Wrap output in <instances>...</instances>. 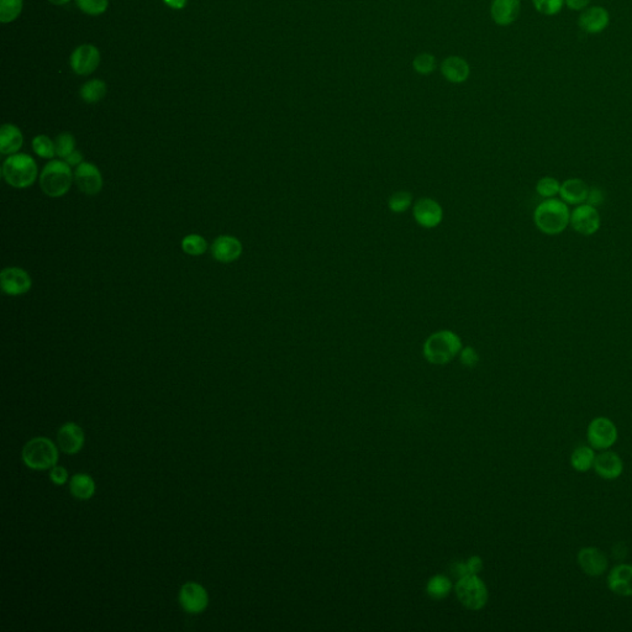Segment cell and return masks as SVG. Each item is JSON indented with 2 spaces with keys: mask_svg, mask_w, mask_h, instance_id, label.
<instances>
[{
  "mask_svg": "<svg viewBox=\"0 0 632 632\" xmlns=\"http://www.w3.org/2000/svg\"><path fill=\"white\" fill-rule=\"evenodd\" d=\"M75 4L84 14L98 16L106 12L109 0H75Z\"/></svg>",
  "mask_w": 632,
  "mask_h": 632,
  "instance_id": "obj_33",
  "label": "cell"
},
{
  "mask_svg": "<svg viewBox=\"0 0 632 632\" xmlns=\"http://www.w3.org/2000/svg\"><path fill=\"white\" fill-rule=\"evenodd\" d=\"M1 289L12 296H18L27 293L31 288V278L29 273L23 268L9 267L1 272Z\"/></svg>",
  "mask_w": 632,
  "mask_h": 632,
  "instance_id": "obj_14",
  "label": "cell"
},
{
  "mask_svg": "<svg viewBox=\"0 0 632 632\" xmlns=\"http://www.w3.org/2000/svg\"><path fill=\"white\" fill-rule=\"evenodd\" d=\"M414 218L420 226L432 229L440 225L442 221V208L430 198H423L414 205Z\"/></svg>",
  "mask_w": 632,
  "mask_h": 632,
  "instance_id": "obj_15",
  "label": "cell"
},
{
  "mask_svg": "<svg viewBox=\"0 0 632 632\" xmlns=\"http://www.w3.org/2000/svg\"><path fill=\"white\" fill-rule=\"evenodd\" d=\"M21 454L25 465L36 471L55 467L58 460L57 447L47 437L32 438L25 445Z\"/></svg>",
  "mask_w": 632,
  "mask_h": 632,
  "instance_id": "obj_5",
  "label": "cell"
},
{
  "mask_svg": "<svg viewBox=\"0 0 632 632\" xmlns=\"http://www.w3.org/2000/svg\"><path fill=\"white\" fill-rule=\"evenodd\" d=\"M596 454L592 446H578L571 456V466L574 471L585 473L594 467Z\"/></svg>",
  "mask_w": 632,
  "mask_h": 632,
  "instance_id": "obj_25",
  "label": "cell"
},
{
  "mask_svg": "<svg viewBox=\"0 0 632 632\" xmlns=\"http://www.w3.org/2000/svg\"><path fill=\"white\" fill-rule=\"evenodd\" d=\"M559 189H561V183L557 179L550 177V176L541 178L536 185L537 194L545 199L556 197L557 194H559Z\"/></svg>",
  "mask_w": 632,
  "mask_h": 632,
  "instance_id": "obj_31",
  "label": "cell"
},
{
  "mask_svg": "<svg viewBox=\"0 0 632 632\" xmlns=\"http://www.w3.org/2000/svg\"><path fill=\"white\" fill-rule=\"evenodd\" d=\"M34 152L41 159H54L56 154L55 142L46 135H38L32 140Z\"/></svg>",
  "mask_w": 632,
  "mask_h": 632,
  "instance_id": "obj_30",
  "label": "cell"
},
{
  "mask_svg": "<svg viewBox=\"0 0 632 632\" xmlns=\"http://www.w3.org/2000/svg\"><path fill=\"white\" fill-rule=\"evenodd\" d=\"M602 202H604V191L598 187L589 188V193H588V198L585 203L589 204L594 208H598L599 205H602Z\"/></svg>",
  "mask_w": 632,
  "mask_h": 632,
  "instance_id": "obj_38",
  "label": "cell"
},
{
  "mask_svg": "<svg viewBox=\"0 0 632 632\" xmlns=\"http://www.w3.org/2000/svg\"><path fill=\"white\" fill-rule=\"evenodd\" d=\"M412 197L408 191H397L389 198V208L394 213H404L412 207Z\"/></svg>",
  "mask_w": 632,
  "mask_h": 632,
  "instance_id": "obj_36",
  "label": "cell"
},
{
  "mask_svg": "<svg viewBox=\"0 0 632 632\" xmlns=\"http://www.w3.org/2000/svg\"><path fill=\"white\" fill-rule=\"evenodd\" d=\"M49 477L56 485H63L68 480L67 469L63 467L55 466L49 473Z\"/></svg>",
  "mask_w": 632,
  "mask_h": 632,
  "instance_id": "obj_39",
  "label": "cell"
},
{
  "mask_svg": "<svg viewBox=\"0 0 632 632\" xmlns=\"http://www.w3.org/2000/svg\"><path fill=\"white\" fill-rule=\"evenodd\" d=\"M536 12L546 16H553L562 12L565 0H532Z\"/></svg>",
  "mask_w": 632,
  "mask_h": 632,
  "instance_id": "obj_34",
  "label": "cell"
},
{
  "mask_svg": "<svg viewBox=\"0 0 632 632\" xmlns=\"http://www.w3.org/2000/svg\"><path fill=\"white\" fill-rule=\"evenodd\" d=\"M522 10L520 0H493L491 15L493 21L499 26H509L515 23Z\"/></svg>",
  "mask_w": 632,
  "mask_h": 632,
  "instance_id": "obj_19",
  "label": "cell"
},
{
  "mask_svg": "<svg viewBox=\"0 0 632 632\" xmlns=\"http://www.w3.org/2000/svg\"><path fill=\"white\" fill-rule=\"evenodd\" d=\"M74 182L80 191L86 196H97L103 188V177L98 167L88 162H83L80 166L75 167Z\"/></svg>",
  "mask_w": 632,
  "mask_h": 632,
  "instance_id": "obj_12",
  "label": "cell"
},
{
  "mask_svg": "<svg viewBox=\"0 0 632 632\" xmlns=\"http://www.w3.org/2000/svg\"><path fill=\"white\" fill-rule=\"evenodd\" d=\"M71 68L80 75L92 74L100 65V52L94 45H80L74 49L69 58Z\"/></svg>",
  "mask_w": 632,
  "mask_h": 632,
  "instance_id": "obj_9",
  "label": "cell"
},
{
  "mask_svg": "<svg viewBox=\"0 0 632 632\" xmlns=\"http://www.w3.org/2000/svg\"><path fill=\"white\" fill-rule=\"evenodd\" d=\"M69 489L74 498L80 499V500H86L91 499L95 493V483L92 477L86 473H77L74 474L71 483H69Z\"/></svg>",
  "mask_w": 632,
  "mask_h": 632,
  "instance_id": "obj_24",
  "label": "cell"
},
{
  "mask_svg": "<svg viewBox=\"0 0 632 632\" xmlns=\"http://www.w3.org/2000/svg\"><path fill=\"white\" fill-rule=\"evenodd\" d=\"M467 565H468L471 574H477L482 570V559L479 557H472L467 562Z\"/></svg>",
  "mask_w": 632,
  "mask_h": 632,
  "instance_id": "obj_42",
  "label": "cell"
},
{
  "mask_svg": "<svg viewBox=\"0 0 632 632\" xmlns=\"http://www.w3.org/2000/svg\"><path fill=\"white\" fill-rule=\"evenodd\" d=\"M179 602L187 613L199 614L208 608L209 596L205 588L200 584L189 582L180 588Z\"/></svg>",
  "mask_w": 632,
  "mask_h": 632,
  "instance_id": "obj_10",
  "label": "cell"
},
{
  "mask_svg": "<svg viewBox=\"0 0 632 632\" xmlns=\"http://www.w3.org/2000/svg\"><path fill=\"white\" fill-rule=\"evenodd\" d=\"M451 590V583L447 578L443 576H435L430 579L428 584V593L429 596L435 598V599H441L447 596L448 592Z\"/></svg>",
  "mask_w": 632,
  "mask_h": 632,
  "instance_id": "obj_32",
  "label": "cell"
},
{
  "mask_svg": "<svg viewBox=\"0 0 632 632\" xmlns=\"http://www.w3.org/2000/svg\"><path fill=\"white\" fill-rule=\"evenodd\" d=\"M570 224L579 235L592 236L600 229L602 218L594 207L587 203L581 204L572 211Z\"/></svg>",
  "mask_w": 632,
  "mask_h": 632,
  "instance_id": "obj_8",
  "label": "cell"
},
{
  "mask_svg": "<svg viewBox=\"0 0 632 632\" xmlns=\"http://www.w3.org/2000/svg\"><path fill=\"white\" fill-rule=\"evenodd\" d=\"M412 67L417 73L428 75L436 69V58L430 54H420L414 58Z\"/></svg>",
  "mask_w": 632,
  "mask_h": 632,
  "instance_id": "obj_35",
  "label": "cell"
},
{
  "mask_svg": "<svg viewBox=\"0 0 632 632\" xmlns=\"http://www.w3.org/2000/svg\"><path fill=\"white\" fill-rule=\"evenodd\" d=\"M456 593L460 602L471 610L483 608L488 600L487 587L476 574L460 578L456 585Z\"/></svg>",
  "mask_w": 632,
  "mask_h": 632,
  "instance_id": "obj_6",
  "label": "cell"
},
{
  "mask_svg": "<svg viewBox=\"0 0 632 632\" xmlns=\"http://www.w3.org/2000/svg\"><path fill=\"white\" fill-rule=\"evenodd\" d=\"M441 73L449 83L460 84L468 80L471 69L466 60H463L462 57L449 56L442 61Z\"/></svg>",
  "mask_w": 632,
  "mask_h": 632,
  "instance_id": "obj_21",
  "label": "cell"
},
{
  "mask_svg": "<svg viewBox=\"0 0 632 632\" xmlns=\"http://www.w3.org/2000/svg\"><path fill=\"white\" fill-rule=\"evenodd\" d=\"M73 179L74 173L66 161H51L43 167L40 187L46 196L60 198L69 191Z\"/></svg>",
  "mask_w": 632,
  "mask_h": 632,
  "instance_id": "obj_3",
  "label": "cell"
},
{
  "mask_svg": "<svg viewBox=\"0 0 632 632\" xmlns=\"http://www.w3.org/2000/svg\"><path fill=\"white\" fill-rule=\"evenodd\" d=\"M462 350L460 338L452 331L442 330L432 333L423 344V355L430 363L446 364Z\"/></svg>",
  "mask_w": 632,
  "mask_h": 632,
  "instance_id": "obj_2",
  "label": "cell"
},
{
  "mask_svg": "<svg viewBox=\"0 0 632 632\" xmlns=\"http://www.w3.org/2000/svg\"><path fill=\"white\" fill-rule=\"evenodd\" d=\"M213 257L221 264H231L239 259L242 253V245L233 236H220L211 245Z\"/></svg>",
  "mask_w": 632,
  "mask_h": 632,
  "instance_id": "obj_20",
  "label": "cell"
},
{
  "mask_svg": "<svg viewBox=\"0 0 632 632\" xmlns=\"http://www.w3.org/2000/svg\"><path fill=\"white\" fill-rule=\"evenodd\" d=\"M23 12V0H0V21L9 24L15 21Z\"/></svg>",
  "mask_w": 632,
  "mask_h": 632,
  "instance_id": "obj_27",
  "label": "cell"
},
{
  "mask_svg": "<svg viewBox=\"0 0 632 632\" xmlns=\"http://www.w3.org/2000/svg\"><path fill=\"white\" fill-rule=\"evenodd\" d=\"M610 24V14L608 10L602 6L594 5L588 6L581 12L578 18V25L579 29L589 34V35H598L602 34Z\"/></svg>",
  "mask_w": 632,
  "mask_h": 632,
  "instance_id": "obj_13",
  "label": "cell"
},
{
  "mask_svg": "<svg viewBox=\"0 0 632 632\" xmlns=\"http://www.w3.org/2000/svg\"><path fill=\"white\" fill-rule=\"evenodd\" d=\"M593 468L600 478L614 480L624 472V462L619 454L605 449L602 454H596Z\"/></svg>",
  "mask_w": 632,
  "mask_h": 632,
  "instance_id": "obj_16",
  "label": "cell"
},
{
  "mask_svg": "<svg viewBox=\"0 0 632 632\" xmlns=\"http://www.w3.org/2000/svg\"><path fill=\"white\" fill-rule=\"evenodd\" d=\"M65 161H66L71 167H78L84 162V161H83V154H80V151H74L73 154H69Z\"/></svg>",
  "mask_w": 632,
  "mask_h": 632,
  "instance_id": "obj_41",
  "label": "cell"
},
{
  "mask_svg": "<svg viewBox=\"0 0 632 632\" xmlns=\"http://www.w3.org/2000/svg\"><path fill=\"white\" fill-rule=\"evenodd\" d=\"M592 0H565V5L574 12H583L589 6Z\"/></svg>",
  "mask_w": 632,
  "mask_h": 632,
  "instance_id": "obj_40",
  "label": "cell"
},
{
  "mask_svg": "<svg viewBox=\"0 0 632 632\" xmlns=\"http://www.w3.org/2000/svg\"><path fill=\"white\" fill-rule=\"evenodd\" d=\"M57 442L65 454H75L83 448L84 432L77 423H65L61 429L58 430Z\"/></svg>",
  "mask_w": 632,
  "mask_h": 632,
  "instance_id": "obj_17",
  "label": "cell"
},
{
  "mask_svg": "<svg viewBox=\"0 0 632 632\" xmlns=\"http://www.w3.org/2000/svg\"><path fill=\"white\" fill-rule=\"evenodd\" d=\"M56 156L65 161L68 156L75 151V139L69 132H62L57 136L55 141Z\"/></svg>",
  "mask_w": 632,
  "mask_h": 632,
  "instance_id": "obj_29",
  "label": "cell"
},
{
  "mask_svg": "<svg viewBox=\"0 0 632 632\" xmlns=\"http://www.w3.org/2000/svg\"><path fill=\"white\" fill-rule=\"evenodd\" d=\"M608 587L615 596H632V565H615L609 572Z\"/></svg>",
  "mask_w": 632,
  "mask_h": 632,
  "instance_id": "obj_18",
  "label": "cell"
},
{
  "mask_svg": "<svg viewBox=\"0 0 632 632\" xmlns=\"http://www.w3.org/2000/svg\"><path fill=\"white\" fill-rule=\"evenodd\" d=\"M460 362L463 363L466 367H474L478 363L477 352L471 347L460 350Z\"/></svg>",
  "mask_w": 632,
  "mask_h": 632,
  "instance_id": "obj_37",
  "label": "cell"
},
{
  "mask_svg": "<svg viewBox=\"0 0 632 632\" xmlns=\"http://www.w3.org/2000/svg\"><path fill=\"white\" fill-rule=\"evenodd\" d=\"M3 177L14 188H27L36 180V162L29 154H12L3 165Z\"/></svg>",
  "mask_w": 632,
  "mask_h": 632,
  "instance_id": "obj_4",
  "label": "cell"
},
{
  "mask_svg": "<svg viewBox=\"0 0 632 632\" xmlns=\"http://www.w3.org/2000/svg\"><path fill=\"white\" fill-rule=\"evenodd\" d=\"M571 211L567 204L559 199H546L535 209L534 221L541 233L550 236L563 233L570 225Z\"/></svg>",
  "mask_w": 632,
  "mask_h": 632,
  "instance_id": "obj_1",
  "label": "cell"
},
{
  "mask_svg": "<svg viewBox=\"0 0 632 632\" xmlns=\"http://www.w3.org/2000/svg\"><path fill=\"white\" fill-rule=\"evenodd\" d=\"M24 137L18 126L4 124L0 130V152L3 154H16L23 146Z\"/></svg>",
  "mask_w": 632,
  "mask_h": 632,
  "instance_id": "obj_23",
  "label": "cell"
},
{
  "mask_svg": "<svg viewBox=\"0 0 632 632\" xmlns=\"http://www.w3.org/2000/svg\"><path fill=\"white\" fill-rule=\"evenodd\" d=\"M182 248L191 256H202L208 248V244L200 235H188L182 241Z\"/></svg>",
  "mask_w": 632,
  "mask_h": 632,
  "instance_id": "obj_28",
  "label": "cell"
},
{
  "mask_svg": "<svg viewBox=\"0 0 632 632\" xmlns=\"http://www.w3.org/2000/svg\"><path fill=\"white\" fill-rule=\"evenodd\" d=\"M163 1H165V4L169 6V8L176 9V10H180V9H185L188 0H163Z\"/></svg>",
  "mask_w": 632,
  "mask_h": 632,
  "instance_id": "obj_43",
  "label": "cell"
},
{
  "mask_svg": "<svg viewBox=\"0 0 632 632\" xmlns=\"http://www.w3.org/2000/svg\"><path fill=\"white\" fill-rule=\"evenodd\" d=\"M587 438L594 449L605 451L613 447L618 441V429L608 418H596L588 426Z\"/></svg>",
  "mask_w": 632,
  "mask_h": 632,
  "instance_id": "obj_7",
  "label": "cell"
},
{
  "mask_svg": "<svg viewBox=\"0 0 632 632\" xmlns=\"http://www.w3.org/2000/svg\"><path fill=\"white\" fill-rule=\"evenodd\" d=\"M577 559L581 570L589 577H600L608 571V557L596 547H584L578 552Z\"/></svg>",
  "mask_w": 632,
  "mask_h": 632,
  "instance_id": "obj_11",
  "label": "cell"
},
{
  "mask_svg": "<svg viewBox=\"0 0 632 632\" xmlns=\"http://www.w3.org/2000/svg\"><path fill=\"white\" fill-rule=\"evenodd\" d=\"M108 92V86L104 80H91L86 82L80 88V98L88 104L98 103L104 98Z\"/></svg>",
  "mask_w": 632,
  "mask_h": 632,
  "instance_id": "obj_26",
  "label": "cell"
},
{
  "mask_svg": "<svg viewBox=\"0 0 632 632\" xmlns=\"http://www.w3.org/2000/svg\"><path fill=\"white\" fill-rule=\"evenodd\" d=\"M49 1L52 4H55V5H65V4L69 3L71 0H49Z\"/></svg>",
  "mask_w": 632,
  "mask_h": 632,
  "instance_id": "obj_44",
  "label": "cell"
},
{
  "mask_svg": "<svg viewBox=\"0 0 632 632\" xmlns=\"http://www.w3.org/2000/svg\"><path fill=\"white\" fill-rule=\"evenodd\" d=\"M589 187L579 178H570L561 183L559 197L565 204L581 205L587 202Z\"/></svg>",
  "mask_w": 632,
  "mask_h": 632,
  "instance_id": "obj_22",
  "label": "cell"
}]
</instances>
